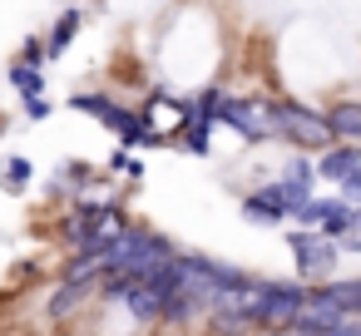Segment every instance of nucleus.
<instances>
[{"instance_id":"10","label":"nucleus","mask_w":361,"mask_h":336,"mask_svg":"<svg viewBox=\"0 0 361 336\" xmlns=\"http://www.w3.org/2000/svg\"><path fill=\"white\" fill-rule=\"evenodd\" d=\"M80 30H85V11H80V6H65V11H60V20H55V25H50V35H45V60L55 65V60L75 45V35H80Z\"/></svg>"},{"instance_id":"9","label":"nucleus","mask_w":361,"mask_h":336,"mask_svg":"<svg viewBox=\"0 0 361 336\" xmlns=\"http://www.w3.org/2000/svg\"><path fill=\"white\" fill-rule=\"evenodd\" d=\"M90 301H99V282H55V292H50V301H45V316L50 321H70L80 306H90Z\"/></svg>"},{"instance_id":"16","label":"nucleus","mask_w":361,"mask_h":336,"mask_svg":"<svg viewBox=\"0 0 361 336\" xmlns=\"http://www.w3.org/2000/svg\"><path fill=\"white\" fill-rule=\"evenodd\" d=\"M109 173H114V178H129V183H139V178H144V158H139V149L119 144V149L109 154Z\"/></svg>"},{"instance_id":"1","label":"nucleus","mask_w":361,"mask_h":336,"mask_svg":"<svg viewBox=\"0 0 361 336\" xmlns=\"http://www.w3.org/2000/svg\"><path fill=\"white\" fill-rule=\"evenodd\" d=\"M272 139L302 154H317L331 144V124L322 109L302 104V99H272Z\"/></svg>"},{"instance_id":"17","label":"nucleus","mask_w":361,"mask_h":336,"mask_svg":"<svg viewBox=\"0 0 361 336\" xmlns=\"http://www.w3.org/2000/svg\"><path fill=\"white\" fill-rule=\"evenodd\" d=\"M178 144H183L193 158H213V129H208V124H183V129H178Z\"/></svg>"},{"instance_id":"6","label":"nucleus","mask_w":361,"mask_h":336,"mask_svg":"<svg viewBox=\"0 0 361 336\" xmlns=\"http://www.w3.org/2000/svg\"><path fill=\"white\" fill-rule=\"evenodd\" d=\"M302 297H307V282H277V277H262V287H257V306H252V326H257L262 336L292 326Z\"/></svg>"},{"instance_id":"20","label":"nucleus","mask_w":361,"mask_h":336,"mask_svg":"<svg viewBox=\"0 0 361 336\" xmlns=\"http://www.w3.org/2000/svg\"><path fill=\"white\" fill-rule=\"evenodd\" d=\"M16 60H30V65H50V60H45V40H40V35H30V40L20 45V55H16Z\"/></svg>"},{"instance_id":"23","label":"nucleus","mask_w":361,"mask_h":336,"mask_svg":"<svg viewBox=\"0 0 361 336\" xmlns=\"http://www.w3.org/2000/svg\"><path fill=\"white\" fill-rule=\"evenodd\" d=\"M336 247H341V252H351V257H361V228L341 232V237H336Z\"/></svg>"},{"instance_id":"14","label":"nucleus","mask_w":361,"mask_h":336,"mask_svg":"<svg viewBox=\"0 0 361 336\" xmlns=\"http://www.w3.org/2000/svg\"><path fill=\"white\" fill-rule=\"evenodd\" d=\"M30 178H35V163H30L25 154H11V158H0V188H6L11 198H20V193L30 188Z\"/></svg>"},{"instance_id":"12","label":"nucleus","mask_w":361,"mask_h":336,"mask_svg":"<svg viewBox=\"0 0 361 336\" xmlns=\"http://www.w3.org/2000/svg\"><path fill=\"white\" fill-rule=\"evenodd\" d=\"M326 124H331V139L361 144V99H336L326 109Z\"/></svg>"},{"instance_id":"19","label":"nucleus","mask_w":361,"mask_h":336,"mask_svg":"<svg viewBox=\"0 0 361 336\" xmlns=\"http://www.w3.org/2000/svg\"><path fill=\"white\" fill-rule=\"evenodd\" d=\"M20 104H25V119H30V124H45V119L55 114V99H50V94H35V99H20Z\"/></svg>"},{"instance_id":"15","label":"nucleus","mask_w":361,"mask_h":336,"mask_svg":"<svg viewBox=\"0 0 361 336\" xmlns=\"http://www.w3.org/2000/svg\"><path fill=\"white\" fill-rule=\"evenodd\" d=\"M322 287L331 292V301H336L346 316H361V277H326Z\"/></svg>"},{"instance_id":"7","label":"nucleus","mask_w":361,"mask_h":336,"mask_svg":"<svg viewBox=\"0 0 361 336\" xmlns=\"http://www.w3.org/2000/svg\"><path fill=\"white\" fill-rule=\"evenodd\" d=\"M238 213H243L252 228H287L292 213H297V203H292V193H287L282 178H267V183H257V188L243 193Z\"/></svg>"},{"instance_id":"21","label":"nucleus","mask_w":361,"mask_h":336,"mask_svg":"<svg viewBox=\"0 0 361 336\" xmlns=\"http://www.w3.org/2000/svg\"><path fill=\"white\" fill-rule=\"evenodd\" d=\"M336 188H341V198H346V203H361V163H356V168L336 183Z\"/></svg>"},{"instance_id":"11","label":"nucleus","mask_w":361,"mask_h":336,"mask_svg":"<svg viewBox=\"0 0 361 336\" xmlns=\"http://www.w3.org/2000/svg\"><path fill=\"white\" fill-rule=\"evenodd\" d=\"M6 80H11V89H16L20 99H35V94H50V80H45V65H30V60H11V70H6Z\"/></svg>"},{"instance_id":"3","label":"nucleus","mask_w":361,"mask_h":336,"mask_svg":"<svg viewBox=\"0 0 361 336\" xmlns=\"http://www.w3.org/2000/svg\"><path fill=\"white\" fill-rule=\"evenodd\" d=\"M287 252H292V267H297V282H326L336 277V257L341 247L322 232V228H287Z\"/></svg>"},{"instance_id":"4","label":"nucleus","mask_w":361,"mask_h":336,"mask_svg":"<svg viewBox=\"0 0 361 336\" xmlns=\"http://www.w3.org/2000/svg\"><path fill=\"white\" fill-rule=\"evenodd\" d=\"M218 124L233 129L243 144H272V99L262 94H223L218 104Z\"/></svg>"},{"instance_id":"5","label":"nucleus","mask_w":361,"mask_h":336,"mask_svg":"<svg viewBox=\"0 0 361 336\" xmlns=\"http://www.w3.org/2000/svg\"><path fill=\"white\" fill-rule=\"evenodd\" d=\"M178 272H183V292L203 297L208 306H213V297H218V292H228V287H243V282H247V272H243V267L218 262V257H203V252H178Z\"/></svg>"},{"instance_id":"2","label":"nucleus","mask_w":361,"mask_h":336,"mask_svg":"<svg viewBox=\"0 0 361 336\" xmlns=\"http://www.w3.org/2000/svg\"><path fill=\"white\" fill-rule=\"evenodd\" d=\"M178 247L159 232V228H149V223H129L119 237H114V247L104 252L109 257V272H134V277H144V272H154L164 257H173Z\"/></svg>"},{"instance_id":"24","label":"nucleus","mask_w":361,"mask_h":336,"mask_svg":"<svg viewBox=\"0 0 361 336\" xmlns=\"http://www.w3.org/2000/svg\"><path fill=\"white\" fill-rule=\"evenodd\" d=\"M247 336H252V331H247ZM257 336H262V331H257Z\"/></svg>"},{"instance_id":"18","label":"nucleus","mask_w":361,"mask_h":336,"mask_svg":"<svg viewBox=\"0 0 361 336\" xmlns=\"http://www.w3.org/2000/svg\"><path fill=\"white\" fill-rule=\"evenodd\" d=\"M331 203H336V198H322V193H312L307 203H297L292 223H297V228H317V223H322V218L331 213Z\"/></svg>"},{"instance_id":"13","label":"nucleus","mask_w":361,"mask_h":336,"mask_svg":"<svg viewBox=\"0 0 361 336\" xmlns=\"http://www.w3.org/2000/svg\"><path fill=\"white\" fill-rule=\"evenodd\" d=\"M277 178H282V183H292V188H307V193H317V168H312V154H302V149H287V158H282Z\"/></svg>"},{"instance_id":"8","label":"nucleus","mask_w":361,"mask_h":336,"mask_svg":"<svg viewBox=\"0 0 361 336\" xmlns=\"http://www.w3.org/2000/svg\"><path fill=\"white\" fill-rule=\"evenodd\" d=\"M356 163H361V144H346V139H331L326 149H317V154H312L317 183H326V188H336Z\"/></svg>"},{"instance_id":"22","label":"nucleus","mask_w":361,"mask_h":336,"mask_svg":"<svg viewBox=\"0 0 361 336\" xmlns=\"http://www.w3.org/2000/svg\"><path fill=\"white\" fill-rule=\"evenodd\" d=\"M317 336H361V316H341V321H331V326L317 331Z\"/></svg>"}]
</instances>
